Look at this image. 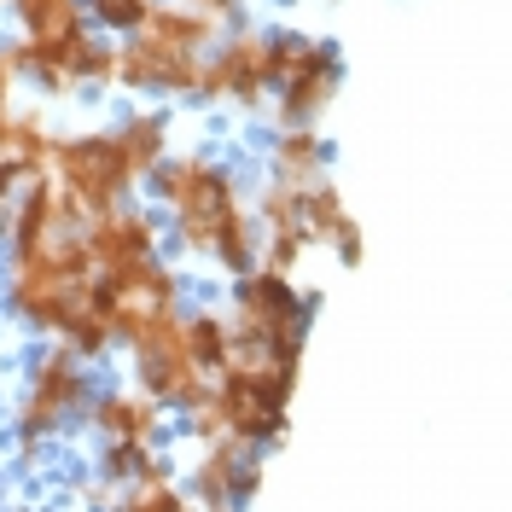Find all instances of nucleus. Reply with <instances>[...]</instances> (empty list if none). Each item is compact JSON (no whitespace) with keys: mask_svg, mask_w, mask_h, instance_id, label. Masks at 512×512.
<instances>
[{"mask_svg":"<svg viewBox=\"0 0 512 512\" xmlns=\"http://www.w3.org/2000/svg\"><path fill=\"white\" fill-rule=\"evenodd\" d=\"M274 94L268 82V30H222V41L204 53V76H198V99L204 105H245L256 111L262 99Z\"/></svg>","mask_w":512,"mask_h":512,"instance_id":"obj_9","label":"nucleus"},{"mask_svg":"<svg viewBox=\"0 0 512 512\" xmlns=\"http://www.w3.org/2000/svg\"><path fill=\"white\" fill-rule=\"evenodd\" d=\"M233 332L239 338H268V344H303L315 320V291H297L280 268H245L233 274Z\"/></svg>","mask_w":512,"mask_h":512,"instance_id":"obj_7","label":"nucleus"},{"mask_svg":"<svg viewBox=\"0 0 512 512\" xmlns=\"http://www.w3.org/2000/svg\"><path fill=\"white\" fill-rule=\"evenodd\" d=\"M0 6H6V0H0Z\"/></svg>","mask_w":512,"mask_h":512,"instance_id":"obj_27","label":"nucleus"},{"mask_svg":"<svg viewBox=\"0 0 512 512\" xmlns=\"http://www.w3.org/2000/svg\"><path fill=\"white\" fill-rule=\"evenodd\" d=\"M99 443H134V448H158L163 443V408L146 396V390H105L94 408Z\"/></svg>","mask_w":512,"mask_h":512,"instance_id":"obj_15","label":"nucleus"},{"mask_svg":"<svg viewBox=\"0 0 512 512\" xmlns=\"http://www.w3.org/2000/svg\"><path fill=\"white\" fill-rule=\"evenodd\" d=\"M268 82L280 123H320L344 88V53L320 35L268 30Z\"/></svg>","mask_w":512,"mask_h":512,"instance_id":"obj_3","label":"nucleus"},{"mask_svg":"<svg viewBox=\"0 0 512 512\" xmlns=\"http://www.w3.org/2000/svg\"><path fill=\"white\" fill-rule=\"evenodd\" d=\"M268 175L286 187H315L332 175V146L315 123H280V134L268 140Z\"/></svg>","mask_w":512,"mask_h":512,"instance_id":"obj_16","label":"nucleus"},{"mask_svg":"<svg viewBox=\"0 0 512 512\" xmlns=\"http://www.w3.org/2000/svg\"><path fill=\"white\" fill-rule=\"evenodd\" d=\"M12 6V18H18V35H47V41H59V35H76L88 24V6L82 0H6Z\"/></svg>","mask_w":512,"mask_h":512,"instance_id":"obj_18","label":"nucleus"},{"mask_svg":"<svg viewBox=\"0 0 512 512\" xmlns=\"http://www.w3.org/2000/svg\"><path fill=\"white\" fill-rule=\"evenodd\" d=\"M303 239L309 245H326V251H338V262L344 268H355L361 262V222L350 216V204H344V192H338V181L326 175V181H315V187H303Z\"/></svg>","mask_w":512,"mask_h":512,"instance_id":"obj_14","label":"nucleus"},{"mask_svg":"<svg viewBox=\"0 0 512 512\" xmlns=\"http://www.w3.org/2000/svg\"><path fill=\"white\" fill-rule=\"evenodd\" d=\"M198 76H204L198 53H169L158 41H146V35H123L117 41V88H128V94L198 99Z\"/></svg>","mask_w":512,"mask_h":512,"instance_id":"obj_10","label":"nucleus"},{"mask_svg":"<svg viewBox=\"0 0 512 512\" xmlns=\"http://www.w3.org/2000/svg\"><path fill=\"white\" fill-rule=\"evenodd\" d=\"M123 507H134V512H187L192 501H187V489L175 483V472L169 466H146L134 483H123Z\"/></svg>","mask_w":512,"mask_h":512,"instance_id":"obj_21","label":"nucleus"},{"mask_svg":"<svg viewBox=\"0 0 512 512\" xmlns=\"http://www.w3.org/2000/svg\"><path fill=\"white\" fill-rule=\"evenodd\" d=\"M82 245L94 256V268H123V262H140V256H158L163 251V222L134 210V204H111V210H94L82 222Z\"/></svg>","mask_w":512,"mask_h":512,"instance_id":"obj_13","label":"nucleus"},{"mask_svg":"<svg viewBox=\"0 0 512 512\" xmlns=\"http://www.w3.org/2000/svg\"><path fill=\"white\" fill-rule=\"evenodd\" d=\"M82 6H88V18L99 30L111 35H134L146 24V12H152V0H82Z\"/></svg>","mask_w":512,"mask_h":512,"instance_id":"obj_23","label":"nucleus"},{"mask_svg":"<svg viewBox=\"0 0 512 512\" xmlns=\"http://www.w3.org/2000/svg\"><path fill=\"white\" fill-rule=\"evenodd\" d=\"M82 222L88 216L47 227L41 239L6 245V309L30 332L70 344L82 361H105V350L117 338H111L105 315L94 309L99 268L82 245Z\"/></svg>","mask_w":512,"mask_h":512,"instance_id":"obj_1","label":"nucleus"},{"mask_svg":"<svg viewBox=\"0 0 512 512\" xmlns=\"http://www.w3.org/2000/svg\"><path fill=\"white\" fill-rule=\"evenodd\" d=\"M146 466H158V448H134V443H105V454H99V478L105 483H134Z\"/></svg>","mask_w":512,"mask_h":512,"instance_id":"obj_22","label":"nucleus"},{"mask_svg":"<svg viewBox=\"0 0 512 512\" xmlns=\"http://www.w3.org/2000/svg\"><path fill=\"white\" fill-rule=\"evenodd\" d=\"M187 489V501H198V507H251L262 489V454L239 443H198Z\"/></svg>","mask_w":512,"mask_h":512,"instance_id":"obj_11","label":"nucleus"},{"mask_svg":"<svg viewBox=\"0 0 512 512\" xmlns=\"http://www.w3.org/2000/svg\"><path fill=\"white\" fill-rule=\"evenodd\" d=\"M187 350L204 373H216L233 350V315L227 309H187Z\"/></svg>","mask_w":512,"mask_h":512,"instance_id":"obj_19","label":"nucleus"},{"mask_svg":"<svg viewBox=\"0 0 512 512\" xmlns=\"http://www.w3.org/2000/svg\"><path fill=\"white\" fill-rule=\"evenodd\" d=\"M210 379H233L245 390H256V396L291 408L297 379H303V344H268V338H239L233 332V350H227V361Z\"/></svg>","mask_w":512,"mask_h":512,"instance_id":"obj_12","label":"nucleus"},{"mask_svg":"<svg viewBox=\"0 0 512 512\" xmlns=\"http://www.w3.org/2000/svg\"><path fill=\"white\" fill-rule=\"evenodd\" d=\"M53 140H59V134L47 128L41 111H18V117H12V140H6V152H12L18 169H24V181L53 169Z\"/></svg>","mask_w":512,"mask_h":512,"instance_id":"obj_20","label":"nucleus"},{"mask_svg":"<svg viewBox=\"0 0 512 512\" xmlns=\"http://www.w3.org/2000/svg\"><path fill=\"white\" fill-rule=\"evenodd\" d=\"M175 303H187V280H181V268L163 262V251L140 256V262H123V268H105L94 286V309L105 315L117 344H128L146 320L175 309Z\"/></svg>","mask_w":512,"mask_h":512,"instance_id":"obj_6","label":"nucleus"},{"mask_svg":"<svg viewBox=\"0 0 512 512\" xmlns=\"http://www.w3.org/2000/svg\"><path fill=\"white\" fill-rule=\"evenodd\" d=\"M12 88H18V64H12V53L0 47V152H6V140H12V117H18Z\"/></svg>","mask_w":512,"mask_h":512,"instance_id":"obj_24","label":"nucleus"},{"mask_svg":"<svg viewBox=\"0 0 512 512\" xmlns=\"http://www.w3.org/2000/svg\"><path fill=\"white\" fill-rule=\"evenodd\" d=\"M47 175H53V181L64 187V198H76L88 216L123 204L128 192L140 187V181L128 175V163H123V152H117V140H111V128L59 134V140H53V169H47Z\"/></svg>","mask_w":512,"mask_h":512,"instance_id":"obj_8","label":"nucleus"},{"mask_svg":"<svg viewBox=\"0 0 512 512\" xmlns=\"http://www.w3.org/2000/svg\"><path fill=\"white\" fill-rule=\"evenodd\" d=\"M24 187V169L12 163V152H0V239H6V222H12V192Z\"/></svg>","mask_w":512,"mask_h":512,"instance_id":"obj_25","label":"nucleus"},{"mask_svg":"<svg viewBox=\"0 0 512 512\" xmlns=\"http://www.w3.org/2000/svg\"><path fill=\"white\" fill-rule=\"evenodd\" d=\"M82 402H88V361L59 344L53 338V350L35 355L30 367V384H24V402H18V443L24 448H41L53 443L70 419L82 414Z\"/></svg>","mask_w":512,"mask_h":512,"instance_id":"obj_5","label":"nucleus"},{"mask_svg":"<svg viewBox=\"0 0 512 512\" xmlns=\"http://www.w3.org/2000/svg\"><path fill=\"white\" fill-rule=\"evenodd\" d=\"M192 12H204V18H216V24H233V18H245V0H181Z\"/></svg>","mask_w":512,"mask_h":512,"instance_id":"obj_26","label":"nucleus"},{"mask_svg":"<svg viewBox=\"0 0 512 512\" xmlns=\"http://www.w3.org/2000/svg\"><path fill=\"white\" fill-rule=\"evenodd\" d=\"M128 361H134V384L158 402L163 414L192 408L204 396V384H210V373L187 350V303H175V309H163V315L146 320L128 338Z\"/></svg>","mask_w":512,"mask_h":512,"instance_id":"obj_4","label":"nucleus"},{"mask_svg":"<svg viewBox=\"0 0 512 512\" xmlns=\"http://www.w3.org/2000/svg\"><path fill=\"white\" fill-rule=\"evenodd\" d=\"M169 111H158V105H146V111H128L123 123L111 128V140H117V152H123L128 175L134 181H146L152 169H158L163 158H169Z\"/></svg>","mask_w":512,"mask_h":512,"instance_id":"obj_17","label":"nucleus"},{"mask_svg":"<svg viewBox=\"0 0 512 512\" xmlns=\"http://www.w3.org/2000/svg\"><path fill=\"white\" fill-rule=\"evenodd\" d=\"M146 187L169 210V233L175 245L204 262H216L227 280L256 268V216H251V198L239 187V175L227 169L222 158L210 152H181V158H163Z\"/></svg>","mask_w":512,"mask_h":512,"instance_id":"obj_2","label":"nucleus"}]
</instances>
